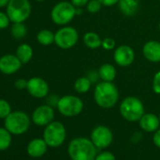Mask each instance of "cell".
Returning a JSON list of instances; mask_svg holds the SVG:
<instances>
[{
	"mask_svg": "<svg viewBox=\"0 0 160 160\" xmlns=\"http://www.w3.org/2000/svg\"><path fill=\"white\" fill-rule=\"evenodd\" d=\"M96 149L92 139L76 138L71 140L68 147V153L72 160H95L97 155Z\"/></svg>",
	"mask_w": 160,
	"mask_h": 160,
	"instance_id": "6da1fadb",
	"label": "cell"
},
{
	"mask_svg": "<svg viewBox=\"0 0 160 160\" xmlns=\"http://www.w3.org/2000/svg\"><path fill=\"white\" fill-rule=\"evenodd\" d=\"M93 97L95 103L100 108H111L119 100V91L113 82H98L94 89Z\"/></svg>",
	"mask_w": 160,
	"mask_h": 160,
	"instance_id": "7a4b0ae2",
	"label": "cell"
},
{
	"mask_svg": "<svg viewBox=\"0 0 160 160\" xmlns=\"http://www.w3.org/2000/svg\"><path fill=\"white\" fill-rule=\"evenodd\" d=\"M120 113L128 122H138L145 114L143 103L137 97L128 96L121 103Z\"/></svg>",
	"mask_w": 160,
	"mask_h": 160,
	"instance_id": "3957f363",
	"label": "cell"
},
{
	"mask_svg": "<svg viewBox=\"0 0 160 160\" xmlns=\"http://www.w3.org/2000/svg\"><path fill=\"white\" fill-rule=\"evenodd\" d=\"M75 16L76 8L68 1L58 2L51 11V19L58 26H67Z\"/></svg>",
	"mask_w": 160,
	"mask_h": 160,
	"instance_id": "277c9868",
	"label": "cell"
},
{
	"mask_svg": "<svg viewBox=\"0 0 160 160\" xmlns=\"http://www.w3.org/2000/svg\"><path fill=\"white\" fill-rule=\"evenodd\" d=\"M7 14L12 23H24L31 14V4L28 0H11Z\"/></svg>",
	"mask_w": 160,
	"mask_h": 160,
	"instance_id": "5b68a950",
	"label": "cell"
},
{
	"mask_svg": "<svg viewBox=\"0 0 160 160\" xmlns=\"http://www.w3.org/2000/svg\"><path fill=\"white\" fill-rule=\"evenodd\" d=\"M30 126V118L23 111H13L5 119V128L12 135H22Z\"/></svg>",
	"mask_w": 160,
	"mask_h": 160,
	"instance_id": "8992f818",
	"label": "cell"
},
{
	"mask_svg": "<svg viewBox=\"0 0 160 160\" xmlns=\"http://www.w3.org/2000/svg\"><path fill=\"white\" fill-rule=\"evenodd\" d=\"M57 108L61 115L65 117H75L82 112L84 103L75 95H64L59 98Z\"/></svg>",
	"mask_w": 160,
	"mask_h": 160,
	"instance_id": "52a82bcc",
	"label": "cell"
},
{
	"mask_svg": "<svg viewBox=\"0 0 160 160\" xmlns=\"http://www.w3.org/2000/svg\"><path fill=\"white\" fill-rule=\"evenodd\" d=\"M66 138V129L60 122H52L45 126L43 131V139L48 146L59 147Z\"/></svg>",
	"mask_w": 160,
	"mask_h": 160,
	"instance_id": "ba28073f",
	"label": "cell"
},
{
	"mask_svg": "<svg viewBox=\"0 0 160 160\" xmlns=\"http://www.w3.org/2000/svg\"><path fill=\"white\" fill-rule=\"evenodd\" d=\"M79 35L77 30L70 26H63L55 33V43L61 49L72 48L78 42Z\"/></svg>",
	"mask_w": 160,
	"mask_h": 160,
	"instance_id": "9c48e42d",
	"label": "cell"
},
{
	"mask_svg": "<svg viewBox=\"0 0 160 160\" xmlns=\"http://www.w3.org/2000/svg\"><path fill=\"white\" fill-rule=\"evenodd\" d=\"M91 139L96 148L105 149L112 143L113 134L108 127L105 125H98L92 130Z\"/></svg>",
	"mask_w": 160,
	"mask_h": 160,
	"instance_id": "30bf717a",
	"label": "cell"
},
{
	"mask_svg": "<svg viewBox=\"0 0 160 160\" xmlns=\"http://www.w3.org/2000/svg\"><path fill=\"white\" fill-rule=\"evenodd\" d=\"M55 118V111L49 105H42L38 107L32 113V122L38 126H46L53 122Z\"/></svg>",
	"mask_w": 160,
	"mask_h": 160,
	"instance_id": "8fae6325",
	"label": "cell"
},
{
	"mask_svg": "<svg viewBox=\"0 0 160 160\" xmlns=\"http://www.w3.org/2000/svg\"><path fill=\"white\" fill-rule=\"evenodd\" d=\"M114 61L120 67H127L135 60V52L133 48L126 44H122L115 48L113 54Z\"/></svg>",
	"mask_w": 160,
	"mask_h": 160,
	"instance_id": "7c38bea8",
	"label": "cell"
},
{
	"mask_svg": "<svg viewBox=\"0 0 160 160\" xmlns=\"http://www.w3.org/2000/svg\"><path fill=\"white\" fill-rule=\"evenodd\" d=\"M27 90L28 93L35 98H44L48 95L49 86L44 79L41 77H32L28 81Z\"/></svg>",
	"mask_w": 160,
	"mask_h": 160,
	"instance_id": "4fadbf2b",
	"label": "cell"
},
{
	"mask_svg": "<svg viewBox=\"0 0 160 160\" xmlns=\"http://www.w3.org/2000/svg\"><path fill=\"white\" fill-rule=\"evenodd\" d=\"M21 60L16 55L7 54L0 58V72L5 74H12L18 72L22 67Z\"/></svg>",
	"mask_w": 160,
	"mask_h": 160,
	"instance_id": "5bb4252c",
	"label": "cell"
},
{
	"mask_svg": "<svg viewBox=\"0 0 160 160\" xmlns=\"http://www.w3.org/2000/svg\"><path fill=\"white\" fill-rule=\"evenodd\" d=\"M142 54L144 58L153 63L160 61V42L157 41L147 42L142 48Z\"/></svg>",
	"mask_w": 160,
	"mask_h": 160,
	"instance_id": "9a60e30c",
	"label": "cell"
},
{
	"mask_svg": "<svg viewBox=\"0 0 160 160\" xmlns=\"http://www.w3.org/2000/svg\"><path fill=\"white\" fill-rule=\"evenodd\" d=\"M138 122H139L140 128L148 133L155 132L159 128V125H160L159 117L152 113L144 114Z\"/></svg>",
	"mask_w": 160,
	"mask_h": 160,
	"instance_id": "2e32d148",
	"label": "cell"
},
{
	"mask_svg": "<svg viewBox=\"0 0 160 160\" xmlns=\"http://www.w3.org/2000/svg\"><path fill=\"white\" fill-rule=\"evenodd\" d=\"M47 146L48 145L43 138H34L28 143L27 151L31 157L38 158L46 152Z\"/></svg>",
	"mask_w": 160,
	"mask_h": 160,
	"instance_id": "e0dca14e",
	"label": "cell"
},
{
	"mask_svg": "<svg viewBox=\"0 0 160 160\" xmlns=\"http://www.w3.org/2000/svg\"><path fill=\"white\" fill-rule=\"evenodd\" d=\"M119 10L124 16H134L139 6V0H120L119 3Z\"/></svg>",
	"mask_w": 160,
	"mask_h": 160,
	"instance_id": "ac0fdd59",
	"label": "cell"
},
{
	"mask_svg": "<svg viewBox=\"0 0 160 160\" xmlns=\"http://www.w3.org/2000/svg\"><path fill=\"white\" fill-rule=\"evenodd\" d=\"M98 72L102 81H108V82H113V80L116 78V74H117L115 67L109 63L103 64L99 68Z\"/></svg>",
	"mask_w": 160,
	"mask_h": 160,
	"instance_id": "d6986e66",
	"label": "cell"
},
{
	"mask_svg": "<svg viewBox=\"0 0 160 160\" xmlns=\"http://www.w3.org/2000/svg\"><path fill=\"white\" fill-rule=\"evenodd\" d=\"M15 55L17 56V58L21 60L23 64H27L31 60L33 57V49L29 44L22 43L17 47Z\"/></svg>",
	"mask_w": 160,
	"mask_h": 160,
	"instance_id": "ffe728a7",
	"label": "cell"
},
{
	"mask_svg": "<svg viewBox=\"0 0 160 160\" xmlns=\"http://www.w3.org/2000/svg\"><path fill=\"white\" fill-rule=\"evenodd\" d=\"M83 42L85 45L90 49H97L102 46V39L96 32L89 31L85 33L83 37Z\"/></svg>",
	"mask_w": 160,
	"mask_h": 160,
	"instance_id": "44dd1931",
	"label": "cell"
},
{
	"mask_svg": "<svg viewBox=\"0 0 160 160\" xmlns=\"http://www.w3.org/2000/svg\"><path fill=\"white\" fill-rule=\"evenodd\" d=\"M92 82L87 76H81L75 80L73 84V89L78 93H87L92 88Z\"/></svg>",
	"mask_w": 160,
	"mask_h": 160,
	"instance_id": "7402d4cb",
	"label": "cell"
},
{
	"mask_svg": "<svg viewBox=\"0 0 160 160\" xmlns=\"http://www.w3.org/2000/svg\"><path fill=\"white\" fill-rule=\"evenodd\" d=\"M37 41L42 45H50L55 42V34L49 29H42L37 34Z\"/></svg>",
	"mask_w": 160,
	"mask_h": 160,
	"instance_id": "603a6c76",
	"label": "cell"
},
{
	"mask_svg": "<svg viewBox=\"0 0 160 160\" xmlns=\"http://www.w3.org/2000/svg\"><path fill=\"white\" fill-rule=\"evenodd\" d=\"M12 144V133L5 127H0V151H5Z\"/></svg>",
	"mask_w": 160,
	"mask_h": 160,
	"instance_id": "cb8c5ba5",
	"label": "cell"
},
{
	"mask_svg": "<svg viewBox=\"0 0 160 160\" xmlns=\"http://www.w3.org/2000/svg\"><path fill=\"white\" fill-rule=\"evenodd\" d=\"M12 36L16 40H21L26 37L28 33L27 27L24 25V23H13L11 28Z\"/></svg>",
	"mask_w": 160,
	"mask_h": 160,
	"instance_id": "d4e9b609",
	"label": "cell"
},
{
	"mask_svg": "<svg viewBox=\"0 0 160 160\" xmlns=\"http://www.w3.org/2000/svg\"><path fill=\"white\" fill-rule=\"evenodd\" d=\"M12 113V108L9 102L0 99V119H6Z\"/></svg>",
	"mask_w": 160,
	"mask_h": 160,
	"instance_id": "484cf974",
	"label": "cell"
},
{
	"mask_svg": "<svg viewBox=\"0 0 160 160\" xmlns=\"http://www.w3.org/2000/svg\"><path fill=\"white\" fill-rule=\"evenodd\" d=\"M87 6V11L90 13H96L98 12H100L101 8H102V4L99 0H90L88 2Z\"/></svg>",
	"mask_w": 160,
	"mask_h": 160,
	"instance_id": "4316f807",
	"label": "cell"
},
{
	"mask_svg": "<svg viewBox=\"0 0 160 160\" xmlns=\"http://www.w3.org/2000/svg\"><path fill=\"white\" fill-rule=\"evenodd\" d=\"M152 89L154 93L160 94V71H158L152 78Z\"/></svg>",
	"mask_w": 160,
	"mask_h": 160,
	"instance_id": "83f0119b",
	"label": "cell"
},
{
	"mask_svg": "<svg viewBox=\"0 0 160 160\" xmlns=\"http://www.w3.org/2000/svg\"><path fill=\"white\" fill-rule=\"evenodd\" d=\"M116 46V42L114 41V39L110 38V37H107L104 40H102V46L105 50L110 51L113 50Z\"/></svg>",
	"mask_w": 160,
	"mask_h": 160,
	"instance_id": "f1b7e54d",
	"label": "cell"
},
{
	"mask_svg": "<svg viewBox=\"0 0 160 160\" xmlns=\"http://www.w3.org/2000/svg\"><path fill=\"white\" fill-rule=\"evenodd\" d=\"M11 23V19L8 16L7 12H0V29H4L7 28L10 26Z\"/></svg>",
	"mask_w": 160,
	"mask_h": 160,
	"instance_id": "f546056e",
	"label": "cell"
},
{
	"mask_svg": "<svg viewBox=\"0 0 160 160\" xmlns=\"http://www.w3.org/2000/svg\"><path fill=\"white\" fill-rule=\"evenodd\" d=\"M95 160H116L115 155L110 152H103L96 155Z\"/></svg>",
	"mask_w": 160,
	"mask_h": 160,
	"instance_id": "4dcf8cb0",
	"label": "cell"
},
{
	"mask_svg": "<svg viewBox=\"0 0 160 160\" xmlns=\"http://www.w3.org/2000/svg\"><path fill=\"white\" fill-rule=\"evenodd\" d=\"M59 98L58 95H55V94H52L50 96L47 97V105H49L50 107L52 108H57L58 107V101H59Z\"/></svg>",
	"mask_w": 160,
	"mask_h": 160,
	"instance_id": "1f68e13d",
	"label": "cell"
},
{
	"mask_svg": "<svg viewBox=\"0 0 160 160\" xmlns=\"http://www.w3.org/2000/svg\"><path fill=\"white\" fill-rule=\"evenodd\" d=\"M14 86L17 90H24V89H27L28 87V81L26 79H23V78H19L17 79L16 81L14 82Z\"/></svg>",
	"mask_w": 160,
	"mask_h": 160,
	"instance_id": "d6a6232c",
	"label": "cell"
},
{
	"mask_svg": "<svg viewBox=\"0 0 160 160\" xmlns=\"http://www.w3.org/2000/svg\"><path fill=\"white\" fill-rule=\"evenodd\" d=\"M87 77L91 80L92 83H95L98 81V79L100 78L99 76V72H95V71H90L87 74Z\"/></svg>",
	"mask_w": 160,
	"mask_h": 160,
	"instance_id": "836d02e7",
	"label": "cell"
},
{
	"mask_svg": "<svg viewBox=\"0 0 160 160\" xmlns=\"http://www.w3.org/2000/svg\"><path fill=\"white\" fill-rule=\"evenodd\" d=\"M89 1L90 0H71L72 4L75 8H82V7L86 6Z\"/></svg>",
	"mask_w": 160,
	"mask_h": 160,
	"instance_id": "e575fe53",
	"label": "cell"
},
{
	"mask_svg": "<svg viewBox=\"0 0 160 160\" xmlns=\"http://www.w3.org/2000/svg\"><path fill=\"white\" fill-rule=\"evenodd\" d=\"M152 141H153V143H154V145L156 147L160 148V128H158L155 131V133H154V135L152 137Z\"/></svg>",
	"mask_w": 160,
	"mask_h": 160,
	"instance_id": "d590c367",
	"label": "cell"
},
{
	"mask_svg": "<svg viewBox=\"0 0 160 160\" xmlns=\"http://www.w3.org/2000/svg\"><path fill=\"white\" fill-rule=\"evenodd\" d=\"M101 2V4L103 6H106V7H111V6H114L116 4L119 3L120 0H99Z\"/></svg>",
	"mask_w": 160,
	"mask_h": 160,
	"instance_id": "8d00e7d4",
	"label": "cell"
},
{
	"mask_svg": "<svg viewBox=\"0 0 160 160\" xmlns=\"http://www.w3.org/2000/svg\"><path fill=\"white\" fill-rule=\"evenodd\" d=\"M10 1H11V0H0V8H4V7L7 8Z\"/></svg>",
	"mask_w": 160,
	"mask_h": 160,
	"instance_id": "74e56055",
	"label": "cell"
},
{
	"mask_svg": "<svg viewBox=\"0 0 160 160\" xmlns=\"http://www.w3.org/2000/svg\"><path fill=\"white\" fill-rule=\"evenodd\" d=\"M34 1H37V2H42V1H45V0H34Z\"/></svg>",
	"mask_w": 160,
	"mask_h": 160,
	"instance_id": "f35d334b",
	"label": "cell"
},
{
	"mask_svg": "<svg viewBox=\"0 0 160 160\" xmlns=\"http://www.w3.org/2000/svg\"><path fill=\"white\" fill-rule=\"evenodd\" d=\"M158 28H159V31H160V23H159V26H158Z\"/></svg>",
	"mask_w": 160,
	"mask_h": 160,
	"instance_id": "ab89813d",
	"label": "cell"
},
{
	"mask_svg": "<svg viewBox=\"0 0 160 160\" xmlns=\"http://www.w3.org/2000/svg\"><path fill=\"white\" fill-rule=\"evenodd\" d=\"M158 117H159V121H160V114H159V116H158Z\"/></svg>",
	"mask_w": 160,
	"mask_h": 160,
	"instance_id": "60d3db41",
	"label": "cell"
}]
</instances>
